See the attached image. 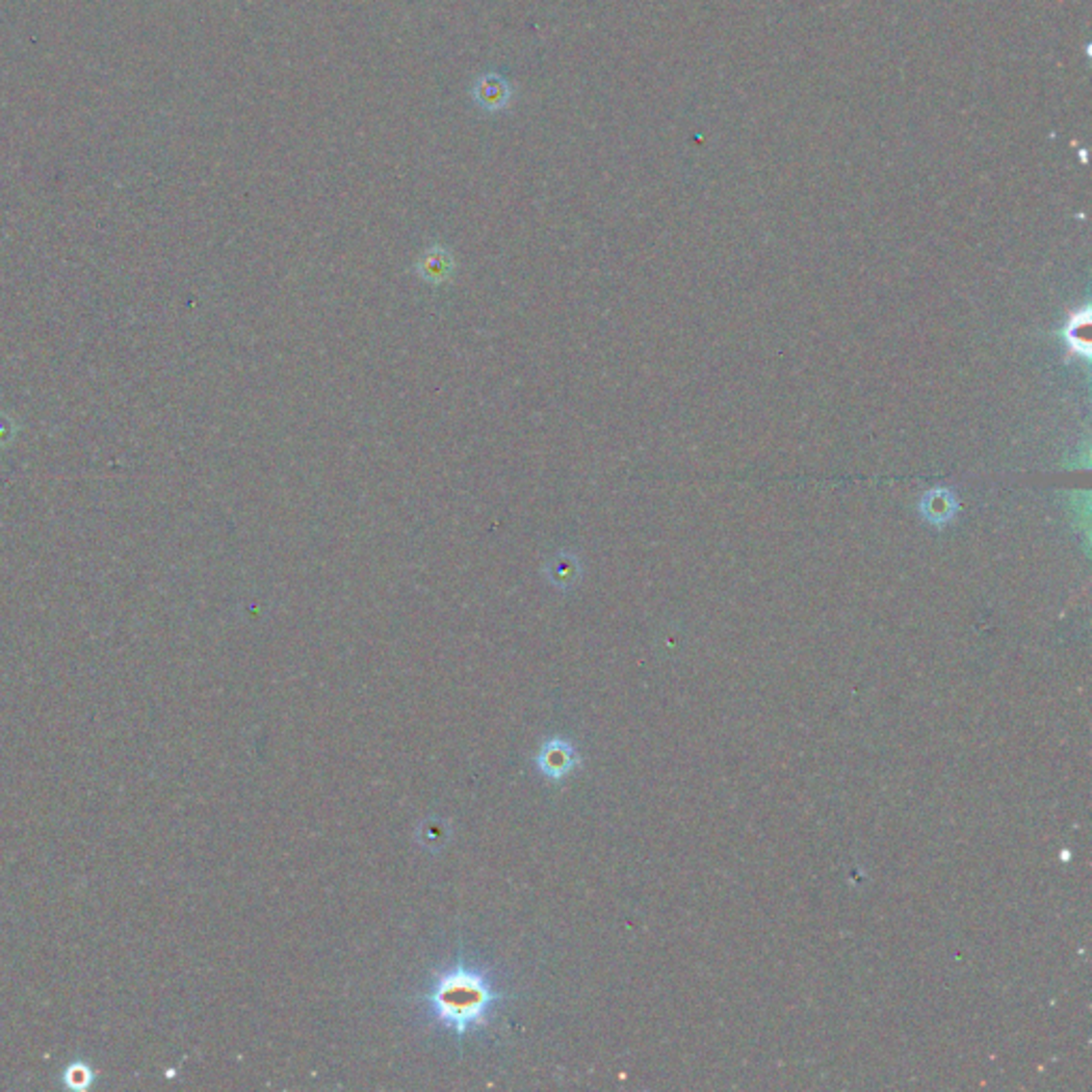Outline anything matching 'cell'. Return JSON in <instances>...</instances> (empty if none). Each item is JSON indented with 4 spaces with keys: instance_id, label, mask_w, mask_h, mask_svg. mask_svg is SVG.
<instances>
[{
    "instance_id": "obj_5",
    "label": "cell",
    "mask_w": 1092,
    "mask_h": 1092,
    "mask_svg": "<svg viewBox=\"0 0 1092 1092\" xmlns=\"http://www.w3.org/2000/svg\"><path fill=\"white\" fill-rule=\"evenodd\" d=\"M58 1078H61L63 1088L75 1090V1092H86L96 1084L98 1074H96V1069H94L91 1060L71 1058L68 1062H65V1067L61 1069Z\"/></svg>"
},
{
    "instance_id": "obj_1",
    "label": "cell",
    "mask_w": 1092,
    "mask_h": 1092,
    "mask_svg": "<svg viewBox=\"0 0 1092 1092\" xmlns=\"http://www.w3.org/2000/svg\"><path fill=\"white\" fill-rule=\"evenodd\" d=\"M508 999L489 973L463 956L435 973L429 988L416 997L431 1022L459 1039L489 1027L495 1009Z\"/></svg>"
},
{
    "instance_id": "obj_6",
    "label": "cell",
    "mask_w": 1092,
    "mask_h": 1092,
    "mask_svg": "<svg viewBox=\"0 0 1092 1092\" xmlns=\"http://www.w3.org/2000/svg\"><path fill=\"white\" fill-rule=\"evenodd\" d=\"M956 512V500L954 495L946 489H935L924 495L922 500V514L926 516L930 523L943 525L948 523Z\"/></svg>"
},
{
    "instance_id": "obj_4",
    "label": "cell",
    "mask_w": 1092,
    "mask_h": 1092,
    "mask_svg": "<svg viewBox=\"0 0 1092 1092\" xmlns=\"http://www.w3.org/2000/svg\"><path fill=\"white\" fill-rule=\"evenodd\" d=\"M416 270L425 277L427 282L431 284H440L444 282L446 277H449L455 270V261H453V254L446 250L444 246H431L427 247V250L419 256V263H416Z\"/></svg>"
},
{
    "instance_id": "obj_7",
    "label": "cell",
    "mask_w": 1092,
    "mask_h": 1092,
    "mask_svg": "<svg viewBox=\"0 0 1092 1092\" xmlns=\"http://www.w3.org/2000/svg\"><path fill=\"white\" fill-rule=\"evenodd\" d=\"M546 577H549L555 587L561 589L574 587L581 577V563L574 555H555V558L546 563Z\"/></svg>"
},
{
    "instance_id": "obj_2",
    "label": "cell",
    "mask_w": 1092,
    "mask_h": 1092,
    "mask_svg": "<svg viewBox=\"0 0 1092 1092\" xmlns=\"http://www.w3.org/2000/svg\"><path fill=\"white\" fill-rule=\"evenodd\" d=\"M535 768L546 779L551 781H563L568 774L579 768L581 758L577 747L565 739H549L542 742V747L535 753Z\"/></svg>"
},
{
    "instance_id": "obj_3",
    "label": "cell",
    "mask_w": 1092,
    "mask_h": 1092,
    "mask_svg": "<svg viewBox=\"0 0 1092 1092\" xmlns=\"http://www.w3.org/2000/svg\"><path fill=\"white\" fill-rule=\"evenodd\" d=\"M470 96L482 114H502L512 105L514 88L498 71H486L472 82Z\"/></svg>"
}]
</instances>
